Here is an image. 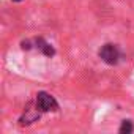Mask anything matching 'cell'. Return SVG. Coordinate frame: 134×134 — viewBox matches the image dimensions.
<instances>
[{
  "instance_id": "cell-1",
  "label": "cell",
  "mask_w": 134,
  "mask_h": 134,
  "mask_svg": "<svg viewBox=\"0 0 134 134\" xmlns=\"http://www.w3.org/2000/svg\"><path fill=\"white\" fill-rule=\"evenodd\" d=\"M98 57H99L104 63L114 66V65H117V63L120 62L121 52H120V49H118L117 44H114V43H106V44H103V46L99 47Z\"/></svg>"
},
{
  "instance_id": "cell-2",
  "label": "cell",
  "mask_w": 134,
  "mask_h": 134,
  "mask_svg": "<svg viewBox=\"0 0 134 134\" xmlns=\"http://www.w3.org/2000/svg\"><path fill=\"white\" fill-rule=\"evenodd\" d=\"M35 104L43 114H46V112H57L60 109L57 99L47 92H38L36 96H35Z\"/></svg>"
},
{
  "instance_id": "cell-3",
  "label": "cell",
  "mask_w": 134,
  "mask_h": 134,
  "mask_svg": "<svg viewBox=\"0 0 134 134\" xmlns=\"http://www.w3.org/2000/svg\"><path fill=\"white\" fill-rule=\"evenodd\" d=\"M41 114H43V112L36 107L35 101H33V103H29V106H27L25 110H24V115L19 118V125H21V126H27V125L36 121V120L41 117Z\"/></svg>"
},
{
  "instance_id": "cell-4",
  "label": "cell",
  "mask_w": 134,
  "mask_h": 134,
  "mask_svg": "<svg viewBox=\"0 0 134 134\" xmlns=\"http://www.w3.org/2000/svg\"><path fill=\"white\" fill-rule=\"evenodd\" d=\"M33 47H36L38 52H41L46 57H54L55 55V49L52 47V44H49L44 38H33Z\"/></svg>"
},
{
  "instance_id": "cell-5",
  "label": "cell",
  "mask_w": 134,
  "mask_h": 134,
  "mask_svg": "<svg viewBox=\"0 0 134 134\" xmlns=\"http://www.w3.org/2000/svg\"><path fill=\"white\" fill-rule=\"evenodd\" d=\"M132 131H134L132 121H131V120H123L121 125H120V128H118V132H120V134H129V132H132Z\"/></svg>"
},
{
  "instance_id": "cell-6",
  "label": "cell",
  "mask_w": 134,
  "mask_h": 134,
  "mask_svg": "<svg viewBox=\"0 0 134 134\" xmlns=\"http://www.w3.org/2000/svg\"><path fill=\"white\" fill-rule=\"evenodd\" d=\"M13 2H22V0H13Z\"/></svg>"
}]
</instances>
